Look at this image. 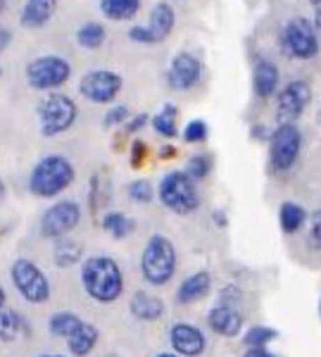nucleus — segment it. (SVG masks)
<instances>
[{
    "label": "nucleus",
    "mask_w": 321,
    "mask_h": 357,
    "mask_svg": "<svg viewBox=\"0 0 321 357\" xmlns=\"http://www.w3.org/2000/svg\"><path fill=\"white\" fill-rule=\"evenodd\" d=\"M81 281L84 289L93 301L98 303H112L122 296L124 291V274L119 264L112 257L95 255L88 257L81 267Z\"/></svg>",
    "instance_id": "1"
},
{
    "label": "nucleus",
    "mask_w": 321,
    "mask_h": 357,
    "mask_svg": "<svg viewBox=\"0 0 321 357\" xmlns=\"http://www.w3.org/2000/svg\"><path fill=\"white\" fill-rule=\"evenodd\" d=\"M74 181V167L65 155H45L29 176V191L36 198H55Z\"/></svg>",
    "instance_id": "2"
},
{
    "label": "nucleus",
    "mask_w": 321,
    "mask_h": 357,
    "mask_svg": "<svg viewBox=\"0 0 321 357\" xmlns=\"http://www.w3.org/2000/svg\"><path fill=\"white\" fill-rule=\"evenodd\" d=\"M141 272L152 286H164L171 281L176 272V248L167 236L155 234L148 238L141 255Z\"/></svg>",
    "instance_id": "3"
},
{
    "label": "nucleus",
    "mask_w": 321,
    "mask_h": 357,
    "mask_svg": "<svg viewBox=\"0 0 321 357\" xmlns=\"http://www.w3.org/2000/svg\"><path fill=\"white\" fill-rule=\"evenodd\" d=\"M157 198L167 210L176 215H191L200 207V195L196 188V178L188 172H169L157 186Z\"/></svg>",
    "instance_id": "4"
},
{
    "label": "nucleus",
    "mask_w": 321,
    "mask_h": 357,
    "mask_svg": "<svg viewBox=\"0 0 321 357\" xmlns=\"http://www.w3.org/2000/svg\"><path fill=\"white\" fill-rule=\"evenodd\" d=\"M38 129L43 136H60L70 131L79 117V107L70 96L53 91L45 100L38 105Z\"/></svg>",
    "instance_id": "5"
},
{
    "label": "nucleus",
    "mask_w": 321,
    "mask_h": 357,
    "mask_svg": "<svg viewBox=\"0 0 321 357\" xmlns=\"http://www.w3.org/2000/svg\"><path fill=\"white\" fill-rule=\"evenodd\" d=\"M24 77L33 91H57L72 79V65L67 57L41 55L29 62Z\"/></svg>",
    "instance_id": "6"
},
{
    "label": "nucleus",
    "mask_w": 321,
    "mask_h": 357,
    "mask_svg": "<svg viewBox=\"0 0 321 357\" xmlns=\"http://www.w3.org/2000/svg\"><path fill=\"white\" fill-rule=\"evenodd\" d=\"M319 33L314 22H309L307 17H295L283 26L281 33V45L283 53L293 60H312L319 53Z\"/></svg>",
    "instance_id": "7"
},
{
    "label": "nucleus",
    "mask_w": 321,
    "mask_h": 357,
    "mask_svg": "<svg viewBox=\"0 0 321 357\" xmlns=\"http://www.w3.org/2000/svg\"><path fill=\"white\" fill-rule=\"evenodd\" d=\"M302 151V134L295 124H279L269 138V162L276 172H288Z\"/></svg>",
    "instance_id": "8"
},
{
    "label": "nucleus",
    "mask_w": 321,
    "mask_h": 357,
    "mask_svg": "<svg viewBox=\"0 0 321 357\" xmlns=\"http://www.w3.org/2000/svg\"><path fill=\"white\" fill-rule=\"evenodd\" d=\"M13 284L19 296L31 305H41L50 298V281L31 260L19 257L13 262Z\"/></svg>",
    "instance_id": "9"
},
{
    "label": "nucleus",
    "mask_w": 321,
    "mask_h": 357,
    "mask_svg": "<svg viewBox=\"0 0 321 357\" xmlns=\"http://www.w3.org/2000/svg\"><path fill=\"white\" fill-rule=\"evenodd\" d=\"M122 77L112 69H91L79 82V93H81L88 102L95 105H107L114 102L122 91Z\"/></svg>",
    "instance_id": "10"
},
{
    "label": "nucleus",
    "mask_w": 321,
    "mask_h": 357,
    "mask_svg": "<svg viewBox=\"0 0 321 357\" xmlns=\"http://www.w3.org/2000/svg\"><path fill=\"white\" fill-rule=\"evenodd\" d=\"M312 100V89L302 79H293L281 89L276 100V122L279 124H295L297 117L305 112Z\"/></svg>",
    "instance_id": "11"
},
{
    "label": "nucleus",
    "mask_w": 321,
    "mask_h": 357,
    "mask_svg": "<svg viewBox=\"0 0 321 357\" xmlns=\"http://www.w3.org/2000/svg\"><path fill=\"white\" fill-rule=\"evenodd\" d=\"M81 222V210L74 200H60L45 210L41 220V234L45 238H62L79 227Z\"/></svg>",
    "instance_id": "12"
},
{
    "label": "nucleus",
    "mask_w": 321,
    "mask_h": 357,
    "mask_svg": "<svg viewBox=\"0 0 321 357\" xmlns=\"http://www.w3.org/2000/svg\"><path fill=\"white\" fill-rule=\"evenodd\" d=\"M203 79V62L193 53H176L167 69V84L174 91H191Z\"/></svg>",
    "instance_id": "13"
},
{
    "label": "nucleus",
    "mask_w": 321,
    "mask_h": 357,
    "mask_svg": "<svg viewBox=\"0 0 321 357\" xmlns=\"http://www.w3.org/2000/svg\"><path fill=\"white\" fill-rule=\"evenodd\" d=\"M169 343L174 348V353H179L181 357H198L205 350V333L193 324L179 321V324L171 326L169 331Z\"/></svg>",
    "instance_id": "14"
},
{
    "label": "nucleus",
    "mask_w": 321,
    "mask_h": 357,
    "mask_svg": "<svg viewBox=\"0 0 321 357\" xmlns=\"http://www.w3.org/2000/svg\"><path fill=\"white\" fill-rule=\"evenodd\" d=\"M279 67L274 65L267 57H257L255 65H252V89H255V96L267 100L276 93L279 89Z\"/></svg>",
    "instance_id": "15"
},
{
    "label": "nucleus",
    "mask_w": 321,
    "mask_h": 357,
    "mask_svg": "<svg viewBox=\"0 0 321 357\" xmlns=\"http://www.w3.org/2000/svg\"><path fill=\"white\" fill-rule=\"evenodd\" d=\"M208 324L212 326V331L219 333V336L233 338L243 329V314H240L236 307H231V305H217V307L210 310Z\"/></svg>",
    "instance_id": "16"
},
{
    "label": "nucleus",
    "mask_w": 321,
    "mask_h": 357,
    "mask_svg": "<svg viewBox=\"0 0 321 357\" xmlns=\"http://www.w3.org/2000/svg\"><path fill=\"white\" fill-rule=\"evenodd\" d=\"M57 13V0H26L19 13V24L24 29H41Z\"/></svg>",
    "instance_id": "17"
},
{
    "label": "nucleus",
    "mask_w": 321,
    "mask_h": 357,
    "mask_svg": "<svg viewBox=\"0 0 321 357\" xmlns=\"http://www.w3.org/2000/svg\"><path fill=\"white\" fill-rule=\"evenodd\" d=\"M176 26V15H174V8L169 3H155L152 10H150V20H148V29L152 31L155 41H164Z\"/></svg>",
    "instance_id": "18"
},
{
    "label": "nucleus",
    "mask_w": 321,
    "mask_h": 357,
    "mask_svg": "<svg viewBox=\"0 0 321 357\" xmlns=\"http://www.w3.org/2000/svg\"><path fill=\"white\" fill-rule=\"evenodd\" d=\"M212 289V274L210 272H196L191 274L188 279H183V284L176 291V301L181 305L196 303L200 298H205Z\"/></svg>",
    "instance_id": "19"
},
{
    "label": "nucleus",
    "mask_w": 321,
    "mask_h": 357,
    "mask_svg": "<svg viewBox=\"0 0 321 357\" xmlns=\"http://www.w3.org/2000/svg\"><path fill=\"white\" fill-rule=\"evenodd\" d=\"M65 341H67V348H70L72 355L86 357L91 350L95 348V343H98V329H95L93 324H88V321L81 319L77 329H74Z\"/></svg>",
    "instance_id": "20"
},
{
    "label": "nucleus",
    "mask_w": 321,
    "mask_h": 357,
    "mask_svg": "<svg viewBox=\"0 0 321 357\" xmlns=\"http://www.w3.org/2000/svg\"><path fill=\"white\" fill-rule=\"evenodd\" d=\"M131 312L134 317H139L143 321H152V319H159L164 312V303L159 301L157 296H150L146 291H136L131 296V303H129Z\"/></svg>",
    "instance_id": "21"
},
{
    "label": "nucleus",
    "mask_w": 321,
    "mask_h": 357,
    "mask_svg": "<svg viewBox=\"0 0 321 357\" xmlns=\"http://www.w3.org/2000/svg\"><path fill=\"white\" fill-rule=\"evenodd\" d=\"M29 336L26 319L15 310L0 307V341H19Z\"/></svg>",
    "instance_id": "22"
},
{
    "label": "nucleus",
    "mask_w": 321,
    "mask_h": 357,
    "mask_svg": "<svg viewBox=\"0 0 321 357\" xmlns=\"http://www.w3.org/2000/svg\"><path fill=\"white\" fill-rule=\"evenodd\" d=\"M141 5L143 0H100V13L112 22H126L139 15Z\"/></svg>",
    "instance_id": "23"
},
{
    "label": "nucleus",
    "mask_w": 321,
    "mask_h": 357,
    "mask_svg": "<svg viewBox=\"0 0 321 357\" xmlns=\"http://www.w3.org/2000/svg\"><path fill=\"white\" fill-rule=\"evenodd\" d=\"M107 38V29L100 22H86L77 29V43L81 45L84 50H98L102 48Z\"/></svg>",
    "instance_id": "24"
},
{
    "label": "nucleus",
    "mask_w": 321,
    "mask_h": 357,
    "mask_svg": "<svg viewBox=\"0 0 321 357\" xmlns=\"http://www.w3.org/2000/svg\"><path fill=\"white\" fill-rule=\"evenodd\" d=\"M279 222H281V229H283L285 234H295L305 227L307 212L302 210L297 203H283L279 210Z\"/></svg>",
    "instance_id": "25"
},
{
    "label": "nucleus",
    "mask_w": 321,
    "mask_h": 357,
    "mask_svg": "<svg viewBox=\"0 0 321 357\" xmlns=\"http://www.w3.org/2000/svg\"><path fill=\"white\" fill-rule=\"evenodd\" d=\"M102 229L112 236V238H126L136 229V222L126 217L124 212H107L102 217Z\"/></svg>",
    "instance_id": "26"
},
{
    "label": "nucleus",
    "mask_w": 321,
    "mask_h": 357,
    "mask_svg": "<svg viewBox=\"0 0 321 357\" xmlns=\"http://www.w3.org/2000/svg\"><path fill=\"white\" fill-rule=\"evenodd\" d=\"M176 114H179V110H176L174 105H164L162 112H157L152 117V129L157 131L162 138H176V134H179V126H176Z\"/></svg>",
    "instance_id": "27"
},
{
    "label": "nucleus",
    "mask_w": 321,
    "mask_h": 357,
    "mask_svg": "<svg viewBox=\"0 0 321 357\" xmlns=\"http://www.w3.org/2000/svg\"><path fill=\"white\" fill-rule=\"evenodd\" d=\"M81 257V245L74 241H60V245L55 248V264L57 267H72Z\"/></svg>",
    "instance_id": "28"
},
{
    "label": "nucleus",
    "mask_w": 321,
    "mask_h": 357,
    "mask_svg": "<svg viewBox=\"0 0 321 357\" xmlns=\"http://www.w3.org/2000/svg\"><path fill=\"white\" fill-rule=\"evenodd\" d=\"M79 317L74 312H57L50 317V331H53V336H62L67 338L70 333L79 326Z\"/></svg>",
    "instance_id": "29"
},
{
    "label": "nucleus",
    "mask_w": 321,
    "mask_h": 357,
    "mask_svg": "<svg viewBox=\"0 0 321 357\" xmlns=\"http://www.w3.org/2000/svg\"><path fill=\"white\" fill-rule=\"evenodd\" d=\"M279 333L274 329H269V326H252V329L245 333V345L248 348H265L276 338Z\"/></svg>",
    "instance_id": "30"
},
{
    "label": "nucleus",
    "mask_w": 321,
    "mask_h": 357,
    "mask_svg": "<svg viewBox=\"0 0 321 357\" xmlns=\"http://www.w3.org/2000/svg\"><path fill=\"white\" fill-rule=\"evenodd\" d=\"M126 193H129V198L134 200V203H150L152 200V183L148 181V178H136V181L129 183V188H126Z\"/></svg>",
    "instance_id": "31"
},
{
    "label": "nucleus",
    "mask_w": 321,
    "mask_h": 357,
    "mask_svg": "<svg viewBox=\"0 0 321 357\" xmlns=\"http://www.w3.org/2000/svg\"><path fill=\"white\" fill-rule=\"evenodd\" d=\"M186 172H188V176H191V178L200 181V178H205L212 172V158H208V155H196V158L188 160Z\"/></svg>",
    "instance_id": "32"
},
{
    "label": "nucleus",
    "mask_w": 321,
    "mask_h": 357,
    "mask_svg": "<svg viewBox=\"0 0 321 357\" xmlns=\"http://www.w3.org/2000/svg\"><path fill=\"white\" fill-rule=\"evenodd\" d=\"M208 134H210V129L203 119H191V122L186 124V129H183V141L203 143V141H208Z\"/></svg>",
    "instance_id": "33"
},
{
    "label": "nucleus",
    "mask_w": 321,
    "mask_h": 357,
    "mask_svg": "<svg viewBox=\"0 0 321 357\" xmlns=\"http://www.w3.org/2000/svg\"><path fill=\"white\" fill-rule=\"evenodd\" d=\"M105 126L107 129H114V126H122V124H126L129 122V107L124 105V102H119V105H112L110 110H107V114H105Z\"/></svg>",
    "instance_id": "34"
},
{
    "label": "nucleus",
    "mask_w": 321,
    "mask_h": 357,
    "mask_svg": "<svg viewBox=\"0 0 321 357\" xmlns=\"http://www.w3.org/2000/svg\"><path fill=\"white\" fill-rule=\"evenodd\" d=\"M129 38L134 43H139V45H152V43H157L155 41V36H152V31L146 26H131L129 29Z\"/></svg>",
    "instance_id": "35"
},
{
    "label": "nucleus",
    "mask_w": 321,
    "mask_h": 357,
    "mask_svg": "<svg viewBox=\"0 0 321 357\" xmlns=\"http://www.w3.org/2000/svg\"><path fill=\"white\" fill-rule=\"evenodd\" d=\"M309 243H312V248L321 250V210L309 217Z\"/></svg>",
    "instance_id": "36"
},
{
    "label": "nucleus",
    "mask_w": 321,
    "mask_h": 357,
    "mask_svg": "<svg viewBox=\"0 0 321 357\" xmlns=\"http://www.w3.org/2000/svg\"><path fill=\"white\" fill-rule=\"evenodd\" d=\"M143 160H146V146H143V141H134V146H131V167H141Z\"/></svg>",
    "instance_id": "37"
},
{
    "label": "nucleus",
    "mask_w": 321,
    "mask_h": 357,
    "mask_svg": "<svg viewBox=\"0 0 321 357\" xmlns=\"http://www.w3.org/2000/svg\"><path fill=\"white\" fill-rule=\"evenodd\" d=\"M146 122H148V114L146 112L136 114L134 119H129V122H126V131H129V134H134V131L143 129V124H146Z\"/></svg>",
    "instance_id": "38"
},
{
    "label": "nucleus",
    "mask_w": 321,
    "mask_h": 357,
    "mask_svg": "<svg viewBox=\"0 0 321 357\" xmlns=\"http://www.w3.org/2000/svg\"><path fill=\"white\" fill-rule=\"evenodd\" d=\"M10 43H13V31H10L8 26H0V53H3Z\"/></svg>",
    "instance_id": "39"
},
{
    "label": "nucleus",
    "mask_w": 321,
    "mask_h": 357,
    "mask_svg": "<svg viewBox=\"0 0 321 357\" xmlns=\"http://www.w3.org/2000/svg\"><path fill=\"white\" fill-rule=\"evenodd\" d=\"M250 134L255 136L257 141H269V138H272V134H269V129H267V126H260V124H257V126H252V129H250Z\"/></svg>",
    "instance_id": "40"
},
{
    "label": "nucleus",
    "mask_w": 321,
    "mask_h": 357,
    "mask_svg": "<svg viewBox=\"0 0 321 357\" xmlns=\"http://www.w3.org/2000/svg\"><path fill=\"white\" fill-rule=\"evenodd\" d=\"M238 289H224V296H221V305H231V301H238ZM233 307V305H231Z\"/></svg>",
    "instance_id": "41"
},
{
    "label": "nucleus",
    "mask_w": 321,
    "mask_h": 357,
    "mask_svg": "<svg viewBox=\"0 0 321 357\" xmlns=\"http://www.w3.org/2000/svg\"><path fill=\"white\" fill-rule=\"evenodd\" d=\"M243 357H276V355H272L267 348H248Z\"/></svg>",
    "instance_id": "42"
},
{
    "label": "nucleus",
    "mask_w": 321,
    "mask_h": 357,
    "mask_svg": "<svg viewBox=\"0 0 321 357\" xmlns=\"http://www.w3.org/2000/svg\"><path fill=\"white\" fill-rule=\"evenodd\" d=\"M171 155H176V151L171 146H164L162 148V158H171Z\"/></svg>",
    "instance_id": "43"
},
{
    "label": "nucleus",
    "mask_w": 321,
    "mask_h": 357,
    "mask_svg": "<svg viewBox=\"0 0 321 357\" xmlns=\"http://www.w3.org/2000/svg\"><path fill=\"white\" fill-rule=\"evenodd\" d=\"M309 5L314 8V13L321 15V0H309Z\"/></svg>",
    "instance_id": "44"
},
{
    "label": "nucleus",
    "mask_w": 321,
    "mask_h": 357,
    "mask_svg": "<svg viewBox=\"0 0 321 357\" xmlns=\"http://www.w3.org/2000/svg\"><path fill=\"white\" fill-rule=\"evenodd\" d=\"M314 26H317V33H319V38H321V15L314 17Z\"/></svg>",
    "instance_id": "45"
},
{
    "label": "nucleus",
    "mask_w": 321,
    "mask_h": 357,
    "mask_svg": "<svg viewBox=\"0 0 321 357\" xmlns=\"http://www.w3.org/2000/svg\"><path fill=\"white\" fill-rule=\"evenodd\" d=\"M155 357H181L179 353H159V355H155Z\"/></svg>",
    "instance_id": "46"
},
{
    "label": "nucleus",
    "mask_w": 321,
    "mask_h": 357,
    "mask_svg": "<svg viewBox=\"0 0 321 357\" xmlns=\"http://www.w3.org/2000/svg\"><path fill=\"white\" fill-rule=\"evenodd\" d=\"M5 8H8V0H0V15L5 13Z\"/></svg>",
    "instance_id": "47"
},
{
    "label": "nucleus",
    "mask_w": 321,
    "mask_h": 357,
    "mask_svg": "<svg viewBox=\"0 0 321 357\" xmlns=\"http://www.w3.org/2000/svg\"><path fill=\"white\" fill-rule=\"evenodd\" d=\"M3 305H5V291L0 289V307H3Z\"/></svg>",
    "instance_id": "48"
},
{
    "label": "nucleus",
    "mask_w": 321,
    "mask_h": 357,
    "mask_svg": "<svg viewBox=\"0 0 321 357\" xmlns=\"http://www.w3.org/2000/svg\"><path fill=\"white\" fill-rule=\"evenodd\" d=\"M5 195V183H3V178H0V198Z\"/></svg>",
    "instance_id": "49"
},
{
    "label": "nucleus",
    "mask_w": 321,
    "mask_h": 357,
    "mask_svg": "<svg viewBox=\"0 0 321 357\" xmlns=\"http://www.w3.org/2000/svg\"><path fill=\"white\" fill-rule=\"evenodd\" d=\"M41 357H62V355H41Z\"/></svg>",
    "instance_id": "50"
},
{
    "label": "nucleus",
    "mask_w": 321,
    "mask_h": 357,
    "mask_svg": "<svg viewBox=\"0 0 321 357\" xmlns=\"http://www.w3.org/2000/svg\"><path fill=\"white\" fill-rule=\"evenodd\" d=\"M0 77H3V67H0Z\"/></svg>",
    "instance_id": "51"
},
{
    "label": "nucleus",
    "mask_w": 321,
    "mask_h": 357,
    "mask_svg": "<svg viewBox=\"0 0 321 357\" xmlns=\"http://www.w3.org/2000/svg\"><path fill=\"white\" fill-rule=\"evenodd\" d=\"M319 312H321V303H319Z\"/></svg>",
    "instance_id": "52"
}]
</instances>
